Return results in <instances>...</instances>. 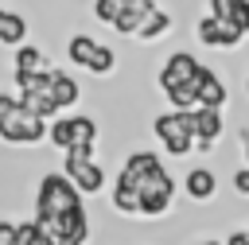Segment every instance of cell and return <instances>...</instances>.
Masks as SVG:
<instances>
[{"mask_svg": "<svg viewBox=\"0 0 249 245\" xmlns=\"http://www.w3.org/2000/svg\"><path fill=\"white\" fill-rule=\"evenodd\" d=\"M74 206H86L74 179L66 171H47L39 179V187H35V222H54Z\"/></svg>", "mask_w": 249, "mask_h": 245, "instance_id": "6da1fadb", "label": "cell"}, {"mask_svg": "<svg viewBox=\"0 0 249 245\" xmlns=\"http://www.w3.org/2000/svg\"><path fill=\"white\" fill-rule=\"evenodd\" d=\"M43 136H51V124L43 117H35L19 97L0 93V140L4 144H39Z\"/></svg>", "mask_w": 249, "mask_h": 245, "instance_id": "7a4b0ae2", "label": "cell"}, {"mask_svg": "<svg viewBox=\"0 0 249 245\" xmlns=\"http://www.w3.org/2000/svg\"><path fill=\"white\" fill-rule=\"evenodd\" d=\"M152 132H156V140L163 144V152L167 156H191L195 148H198V136H195V113H179V109H171V113H160V117H152Z\"/></svg>", "mask_w": 249, "mask_h": 245, "instance_id": "3957f363", "label": "cell"}, {"mask_svg": "<svg viewBox=\"0 0 249 245\" xmlns=\"http://www.w3.org/2000/svg\"><path fill=\"white\" fill-rule=\"evenodd\" d=\"M66 58H70L74 66H82V70L97 74V78H109V74H113V66H117L113 47H105V43H101V39H93V35H70V43H66Z\"/></svg>", "mask_w": 249, "mask_h": 245, "instance_id": "277c9868", "label": "cell"}, {"mask_svg": "<svg viewBox=\"0 0 249 245\" xmlns=\"http://www.w3.org/2000/svg\"><path fill=\"white\" fill-rule=\"evenodd\" d=\"M62 171L74 179V187L82 191V194H97L101 187H105V167L89 156V152H78V148H70L66 156H62Z\"/></svg>", "mask_w": 249, "mask_h": 245, "instance_id": "5b68a950", "label": "cell"}, {"mask_svg": "<svg viewBox=\"0 0 249 245\" xmlns=\"http://www.w3.org/2000/svg\"><path fill=\"white\" fill-rule=\"evenodd\" d=\"M171 198H175V179L167 175V167L148 175L140 183V218H163L171 210Z\"/></svg>", "mask_w": 249, "mask_h": 245, "instance_id": "8992f818", "label": "cell"}, {"mask_svg": "<svg viewBox=\"0 0 249 245\" xmlns=\"http://www.w3.org/2000/svg\"><path fill=\"white\" fill-rule=\"evenodd\" d=\"M198 70H202V62H198L195 54H187V51H175V54H167V62L160 66L156 82H160V89L167 93V89H175V86H191V82L198 78Z\"/></svg>", "mask_w": 249, "mask_h": 245, "instance_id": "52a82bcc", "label": "cell"}, {"mask_svg": "<svg viewBox=\"0 0 249 245\" xmlns=\"http://www.w3.org/2000/svg\"><path fill=\"white\" fill-rule=\"evenodd\" d=\"M156 171H163V159H160L156 152H132V156H124V163H121V175H117V179L140 191V183H144L148 175H156Z\"/></svg>", "mask_w": 249, "mask_h": 245, "instance_id": "ba28073f", "label": "cell"}, {"mask_svg": "<svg viewBox=\"0 0 249 245\" xmlns=\"http://www.w3.org/2000/svg\"><path fill=\"white\" fill-rule=\"evenodd\" d=\"M195 89H198V101H202V105H210V109H222V105L230 101L226 82H222V78H218V70H210V66H202V70H198Z\"/></svg>", "mask_w": 249, "mask_h": 245, "instance_id": "9c48e42d", "label": "cell"}, {"mask_svg": "<svg viewBox=\"0 0 249 245\" xmlns=\"http://www.w3.org/2000/svg\"><path fill=\"white\" fill-rule=\"evenodd\" d=\"M222 109H210V105H202L198 113H195V136H198V152H210L214 144H218V136H222Z\"/></svg>", "mask_w": 249, "mask_h": 245, "instance_id": "30bf717a", "label": "cell"}, {"mask_svg": "<svg viewBox=\"0 0 249 245\" xmlns=\"http://www.w3.org/2000/svg\"><path fill=\"white\" fill-rule=\"evenodd\" d=\"M183 187H187V198H191V202H210V198L218 194V175H214L210 167H191Z\"/></svg>", "mask_w": 249, "mask_h": 245, "instance_id": "8fae6325", "label": "cell"}, {"mask_svg": "<svg viewBox=\"0 0 249 245\" xmlns=\"http://www.w3.org/2000/svg\"><path fill=\"white\" fill-rule=\"evenodd\" d=\"M27 39V19L12 8H0V47H23Z\"/></svg>", "mask_w": 249, "mask_h": 245, "instance_id": "7c38bea8", "label": "cell"}, {"mask_svg": "<svg viewBox=\"0 0 249 245\" xmlns=\"http://www.w3.org/2000/svg\"><path fill=\"white\" fill-rule=\"evenodd\" d=\"M51 97L66 109V105H78V97H82V89H78V82L70 78V74H62V70H51Z\"/></svg>", "mask_w": 249, "mask_h": 245, "instance_id": "4fadbf2b", "label": "cell"}, {"mask_svg": "<svg viewBox=\"0 0 249 245\" xmlns=\"http://www.w3.org/2000/svg\"><path fill=\"white\" fill-rule=\"evenodd\" d=\"M97 136H101L97 121H93V117H86V113H78V117H74V148L93 156V148H97Z\"/></svg>", "mask_w": 249, "mask_h": 245, "instance_id": "5bb4252c", "label": "cell"}, {"mask_svg": "<svg viewBox=\"0 0 249 245\" xmlns=\"http://www.w3.org/2000/svg\"><path fill=\"white\" fill-rule=\"evenodd\" d=\"M113 210L124 214V218H140V191L117 179L113 183Z\"/></svg>", "mask_w": 249, "mask_h": 245, "instance_id": "9a60e30c", "label": "cell"}, {"mask_svg": "<svg viewBox=\"0 0 249 245\" xmlns=\"http://www.w3.org/2000/svg\"><path fill=\"white\" fill-rule=\"evenodd\" d=\"M167 31H171V12L156 8V12L144 19V27H140V35H136V39H140V43H156V39H160V35H167Z\"/></svg>", "mask_w": 249, "mask_h": 245, "instance_id": "2e32d148", "label": "cell"}, {"mask_svg": "<svg viewBox=\"0 0 249 245\" xmlns=\"http://www.w3.org/2000/svg\"><path fill=\"white\" fill-rule=\"evenodd\" d=\"M16 70L35 74V70H51V66H47V54L35 43H23V47H16Z\"/></svg>", "mask_w": 249, "mask_h": 245, "instance_id": "e0dca14e", "label": "cell"}, {"mask_svg": "<svg viewBox=\"0 0 249 245\" xmlns=\"http://www.w3.org/2000/svg\"><path fill=\"white\" fill-rule=\"evenodd\" d=\"M19 101H23L35 117H43V121H58V113H62V105H58L54 97H47V93H19Z\"/></svg>", "mask_w": 249, "mask_h": 245, "instance_id": "ac0fdd59", "label": "cell"}, {"mask_svg": "<svg viewBox=\"0 0 249 245\" xmlns=\"http://www.w3.org/2000/svg\"><path fill=\"white\" fill-rule=\"evenodd\" d=\"M195 31H198V43H202V47H214V51H218V47H222V31H226V19H218V16L206 12Z\"/></svg>", "mask_w": 249, "mask_h": 245, "instance_id": "d6986e66", "label": "cell"}, {"mask_svg": "<svg viewBox=\"0 0 249 245\" xmlns=\"http://www.w3.org/2000/svg\"><path fill=\"white\" fill-rule=\"evenodd\" d=\"M16 86H19V93H47L51 97V70H35V74L16 70Z\"/></svg>", "mask_w": 249, "mask_h": 245, "instance_id": "ffe728a7", "label": "cell"}, {"mask_svg": "<svg viewBox=\"0 0 249 245\" xmlns=\"http://www.w3.org/2000/svg\"><path fill=\"white\" fill-rule=\"evenodd\" d=\"M62 156L74 148V117H58V121H51V136H47Z\"/></svg>", "mask_w": 249, "mask_h": 245, "instance_id": "44dd1931", "label": "cell"}, {"mask_svg": "<svg viewBox=\"0 0 249 245\" xmlns=\"http://www.w3.org/2000/svg\"><path fill=\"white\" fill-rule=\"evenodd\" d=\"M121 0H93V19H101V23H117V16H121Z\"/></svg>", "mask_w": 249, "mask_h": 245, "instance_id": "7402d4cb", "label": "cell"}, {"mask_svg": "<svg viewBox=\"0 0 249 245\" xmlns=\"http://www.w3.org/2000/svg\"><path fill=\"white\" fill-rule=\"evenodd\" d=\"M237 4H241V0H210V16H218V19H230Z\"/></svg>", "mask_w": 249, "mask_h": 245, "instance_id": "603a6c76", "label": "cell"}, {"mask_svg": "<svg viewBox=\"0 0 249 245\" xmlns=\"http://www.w3.org/2000/svg\"><path fill=\"white\" fill-rule=\"evenodd\" d=\"M16 237H19V222H0V245H16Z\"/></svg>", "mask_w": 249, "mask_h": 245, "instance_id": "cb8c5ba5", "label": "cell"}, {"mask_svg": "<svg viewBox=\"0 0 249 245\" xmlns=\"http://www.w3.org/2000/svg\"><path fill=\"white\" fill-rule=\"evenodd\" d=\"M233 191H237L241 198H249V167H237V171H233Z\"/></svg>", "mask_w": 249, "mask_h": 245, "instance_id": "d4e9b609", "label": "cell"}, {"mask_svg": "<svg viewBox=\"0 0 249 245\" xmlns=\"http://www.w3.org/2000/svg\"><path fill=\"white\" fill-rule=\"evenodd\" d=\"M226 245H249V229H233V233L226 237Z\"/></svg>", "mask_w": 249, "mask_h": 245, "instance_id": "484cf974", "label": "cell"}, {"mask_svg": "<svg viewBox=\"0 0 249 245\" xmlns=\"http://www.w3.org/2000/svg\"><path fill=\"white\" fill-rule=\"evenodd\" d=\"M241 156H245V167H249V132H241Z\"/></svg>", "mask_w": 249, "mask_h": 245, "instance_id": "4316f807", "label": "cell"}, {"mask_svg": "<svg viewBox=\"0 0 249 245\" xmlns=\"http://www.w3.org/2000/svg\"><path fill=\"white\" fill-rule=\"evenodd\" d=\"M195 245H226V241H195Z\"/></svg>", "mask_w": 249, "mask_h": 245, "instance_id": "83f0119b", "label": "cell"}, {"mask_svg": "<svg viewBox=\"0 0 249 245\" xmlns=\"http://www.w3.org/2000/svg\"><path fill=\"white\" fill-rule=\"evenodd\" d=\"M245 97H249V74H245Z\"/></svg>", "mask_w": 249, "mask_h": 245, "instance_id": "f1b7e54d", "label": "cell"}, {"mask_svg": "<svg viewBox=\"0 0 249 245\" xmlns=\"http://www.w3.org/2000/svg\"><path fill=\"white\" fill-rule=\"evenodd\" d=\"M241 4H249V0H241Z\"/></svg>", "mask_w": 249, "mask_h": 245, "instance_id": "f546056e", "label": "cell"}]
</instances>
